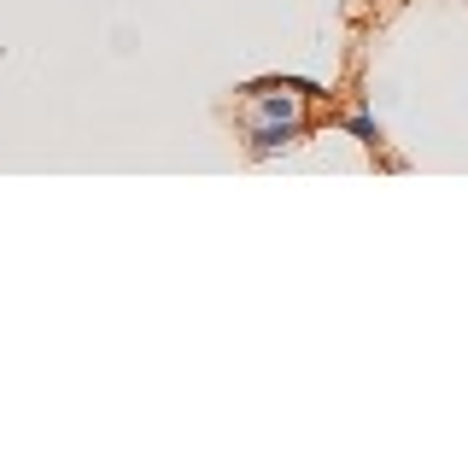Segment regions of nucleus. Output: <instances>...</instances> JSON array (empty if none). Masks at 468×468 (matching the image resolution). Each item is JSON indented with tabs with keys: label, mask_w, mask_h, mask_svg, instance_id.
I'll return each instance as SVG.
<instances>
[{
	"label": "nucleus",
	"mask_w": 468,
	"mask_h": 468,
	"mask_svg": "<svg viewBox=\"0 0 468 468\" xmlns=\"http://www.w3.org/2000/svg\"><path fill=\"white\" fill-rule=\"evenodd\" d=\"M304 135V123H252V158H270V153H287L292 141Z\"/></svg>",
	"instance_id": "obj_1"
},
{
	"label": "nucleus",
	"mask_w": 468,
	"mask_h": 468,
	"mask_svg": "<svg viewBox=\"0 0 468 468\" xmlns=\"http://www.w3.org/2000/svg\"><path fill=\"white\" fill-rule=\"evenodd\" d=\"M346 129H351V135H357L363 146H380V123H375L369 112H351V117H346Z\"/></svg>",
	"instance_id": "obj_2"
}]
</instances>
